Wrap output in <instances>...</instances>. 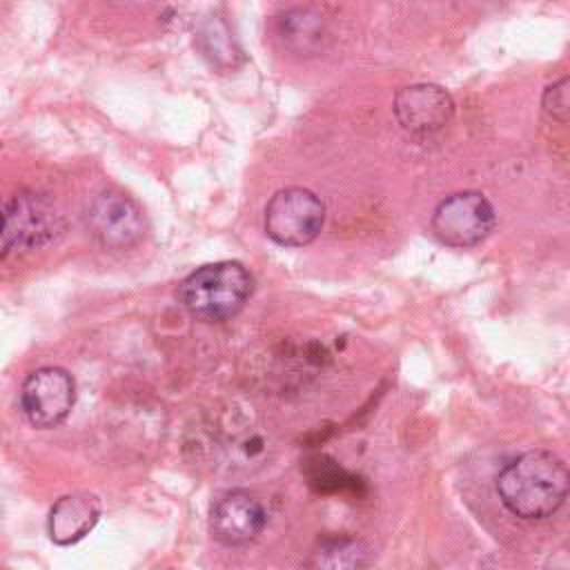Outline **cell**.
I'll use <instances>...</instances> for the list:
<instances>
[{
  "label": "cell",
  "mask_w": 570,
  "mask_h": 570,
  "mask_svg": "<svg viewBox=\"0 0 570 570\" xmlns=\"http://www.w3.org/2000/svg\"><path fill=\"white\" fill-rule=\"evenodd\" d=\"M394 116L405 131L414 136H430L452 120L454 100L439 85H407L394 96Z\"/></svg>",
  "instance_id": "ba28073f"
},
{
  "label": "cell",
  "mask_w": 570,
  "mask_h": 570,
  "mask_svg": "<svg viewBox=\"0 0 570 570\" xmlns=\"http://www.w3.org/2000/svg\"><path fill=\"white\" fill-rule=\"evenodd\" d=\"M325 36V22L312 9H289L278 18V38L294 53H316L318 49H323Z\"/></svg>",
  "instance_id": "8fae6325"
},
{
  "label": "cell",
  "mask_w": 570,
  "mask_h": 570,
  "mask_svg": "<svg viewBox=\"0 0 570 570\" xmlns=\"http://www.w3.org/2000/svg\"><path fill=\"white\" fill-rule=\"evenodd\" d=\"M65 229L53 200L38 191H16L2 205V258L49 245Z\"/></svg>",
  "instance_id": "3957f363"
},
{
  "label": "cell",
  "mask_w": 570,
  "mask_h": 570,
  "mask_svg": "<svg viewBox=\"0 0 570 570\" xmlns=\"http://www.w3.org/2000/svg\"><path fill=\"white\" fill-rule=\"evenodd\" d=\"M100 501L96 494L76 492L58 499L49 512V537L58 546L80 541L98 521Z\"/></svg>",
  "instance_id": "30bf717a"
},
{
  "label": "cell",
  "mask_w": 570,
  "mask_h": 570,
  "mask_svg": "<svg viewBox=\"0 0 570 570\" xmlns=\"http://www.w3.org/2000/svg\"><path fill=\"white\" fill-rule=\"evenodd\" d=\"M325 223L323 200L305 187L278 189L265 205V234L283 247H303L312 243Z\"/></svg>",
  "instance_id": "277c9868"
},
{
  "label": "cell",
  "mask_w": 570,
  "mask_h": 570,
  "mask_svg": "<svg viewBox=\"0 0 570 570\" xmlns=\"http://www.w3.org/2000/svg\"><path fill=\"white\" fill-rule=\"evenodd\" d=\"M501 503L519 519H546L570 497V470L548 450H530L497 474Z\"/></svg>",
  "instance_id": "6da1fadb"
},
{
  "label": "cell",
  "mask_w": 570,
  "mask_h": 570,
  "mask_svg": "<svg viewBox=\"0 0 570 570\" xmlns=\"http://www.w3.org/2000/svg\"><path fill=\"white\" fill-rule=\"evenodd\" d=\"M76 401V385L67 370L62 367H40L31 372L20 392V405L27 421L36 428L60 425Z\"/></svg>",
  "instance_id": "52a82bcc"
},
{
  "label": "cell",
  "mask_w": 570,
  "mask_h": 570,
  "mask_svg": "<svg viewBox=\"0 0 570 570\" xmlns=\"http://www.w3.org/2000/svg\"><path fill=\"white\" fill-rule=\"evenodd\" d=\"M370 548L354 537H327L309 557V570H365Z\"/></svg>",
  "instance_id": "7c38bea8"
},
{
  "label": "cell",
  "mask_w": 570,
  "mask_h": 570,
  "mask_svg": "<svg viewBox=\"0 0 570 570\" xmlns=\"http://www.w3.org/2000/svg\"><path fill=\"white\" fill-rule=\"evenodd\" d=\"M87 225L91 236L109 252H127L145 236L142 209L116 189L94 196L87 209Z\"/></svg>",
  "instance_id": "8992f818"
},
{
  "label": "cell",
  "mask_w": 570,
  "mask_h": 570,
  "mask_svg": "<svg viewBox=\"0 0 570 570\" xmlns=\"http://www.w3.org/2000/svg\"><path fill=\"white\" fill-rule=\"evenodd\" d=\"M267 523L265 508L245 490H229L220 494L209 514V530L216 541L225 546H245L254 541Z\"/></svg>",
  "instance_id": "9c48e42d"
},
{
  "label": "cell",
  "mask_w": 570,
  "mask_h": 570,
  "mask_svg": "<svg viewBox=\"0 0 570 570\" xmlns=\"http://www.w3.org/2000/svg\"><path fill=\"white\" fill-rule=\"evenodd\" d=\"M497 214L481 191H459L443 198L432 214L434 236L450 247H472L485 240Z\"/></svg>",
  "instance_id": "5b68a950"
},
{
  "label": "cell",
  "mask_w": 570,
  "mask_h": 570,
  "mask_svg": "<svg viewBox=\"0 0 570 570\" xmlns=\"http://www.w3.org/2000/svg\"><path fill=\"white\" fill-rule=\"evenodd\" d=\"M254 292V278L236 261L209 263L178 285V303L198 321L220 323L236 316Z\"/></svg>",
  "instance_id": "7a4b0ae2"
},
{
  "label": "cell",
  "mask_w": 570,
  "mask_h": 570,
  "mask_svg": "<svg viewBox=\"0 0 570 570\" xmlns=\"http://www.w3.org/2000/svg\"><path fill=\"white\" fill-rule=\"evenodd\" d=\"M541 107L552 120L570 122V76H563L546 87L541 96Z\"/></svg>",
  "instance_id": "4fadbf2b"
},
{
  "label": "cell",
  "mask_w": 570,
  "mask_h": 570,
  "mask_svg": "<svg viewBox=\"0 0 570 570\" xmlns=\"http://www.w3.org/2000/svg\"><path fill=\"white\" fill-rule=\"evenodd\" d=\"M200 40H203V51H205V56L212 58V62L220 65L223 58H225L227 62L232 60L234 51L227 49V47H223V42H225V45H232L234 40H232L229 31H227V27H225L223 22H209V24L200 31Z\"/></svg>",
  "instance_id": "5bb4252c"
}]
</instances>
